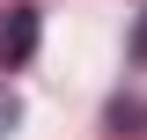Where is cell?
I'll use <instances>...</instances> for the list:
<instances>
[{
  "mask_svg": "<svg viewBox=\"0 0 147 140\" xmlns=\"http://www.w3.org/2000/svg\"><path fill=\"white\" fill-rule=\"evenodd\" d=\"M15 125H22V96H15V88H7V81H0V140L15 133Z\"/></svg>",
  "mask_w": 147,
  "mask_h": 140,
  "instance_id": "2",
  "label": "cell"
},
{
  "mask_svg": "<svg viewBox=\"0 0 147 140\" xmlns=\"http://www.w3.org/2000/svg\"><path fill=\"white\" fill-rule=\"evenodd\" d=\"M37 30H44V22H37V7H30V0L0 7V67H7V74L37 59Z\"/></svg>",
  "mask_w": 147,
  "mask_h": 140,
  "instance_id": "1",
  "label": "cell"
},
{
  "mask_svg": "<svg viewBox=\"0 0 147 140\" xmlns=\"http://www.w3.org/2000/svg\"><path fill=\"white\" fill-rule=\"evenodd\" d=\"M132 59H140V67H147V15L132 22Z\"/></svg>",
  "mask_w": 147,
  "mask_h": 140,
  "instance_id": "3",
  "label": "cell"
}]
</instances>
